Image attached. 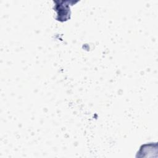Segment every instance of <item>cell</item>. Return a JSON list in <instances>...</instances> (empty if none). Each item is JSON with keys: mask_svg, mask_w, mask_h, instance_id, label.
<instances>
[{"mask_svg": "<svg viewBox=\"0 0 158 158\" xmlns=\"http://www.w3.org/2000/svg\"><path fill=\"white\" fill-rule=\"evenodd\" d=\"M71 1H54L55 2L54 9L57 12V20L64 22L69 20L70 17V10L69 3Z\"/></svg>", "mask_w": 158, "mask_h": 158, "instance_id": "1", "label": "cell"}]
</instances>
